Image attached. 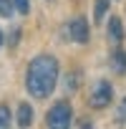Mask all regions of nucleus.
<instances>
[{"label": "nucleus", "instance_id": "obj_7", "mask_svg": "<svg viewBox=\"0 0 126 129\" xmlns=\"http://www.w3.org/2000/svg\"><path fill=\"white\" fill-rule=\"evenodd\" d=\"M18 124L20 126H30L33 124V109L28 104H20L18 106Z\"/></svg>", "mask_w": 126, "mask_h": 129}, {"label": "nucleus", "instance_id": "obj_1", "mask_svg": "<svg viewBox=\"0 0 126 129\" xmlns=\"http://www.w3.org/2000/svg\"><path fill=\"white\" fill-rule=\"evenodd\" d=\"M58 84V61L53 56H35L25 71V89L33 99H45Z\"/></svg>", "mask_w": 126, "mask_h": 129}, {"label": "nucleus", "instance_id": "obj_6", "mask_svg": "<svg viewBox=\"0 0 126 129\" xmlns=\"http://www.w3.org/2000/svg\"><path fill=\"white\" fill-rule=\"evenodd\" d=\"M111 69L116 74H126V51H116L111 56Z\"/></svg>", "mask_w": 126, "mask_h": 129}, {"label": "nucleus", "instance_id": "obj_4", "mask_svg": "<svg viewBox=\"0 0 126 129\" xmlns=\"http://www.w3.org/2000/svg\"><path fill=\"white\" fill-rule=\"evenodd\" d=\"M68 36L76 43H88V23H86V18H73L68 23Z\"/></svg>", "mask_w": 126, "mask_h": 129}, {"label": "nucleus", "instance_id": "obj_2", "mask_svg": "<svg viewBox=\"0 0 126 129\" xmlns=\"http://www.w3.org/2000/svg\"><path fill=\"white\" fill-rule=\"evenodd\" d=\"M71 119H73V111H71V104L68 101H58L48 109L45 114V124L50 129H66L71 126Z\"/></svg>", "mask_w": 126, "mask_h": 129}, {"label": "nucleus", "instance_id": "obj_8", "mask_svg": "<svg viewBox=\"0 0 126 129\" xmlns=\"http://www.w3.org/2000/svg\"><path fill=\"white\" fill-rule=\"evenodd\" d=\"M106 13H108V0H96V8H93V23H101Z\"/></svg>", "mask_w": 126, "mask_h": 129}, {"label": "nucleus", "instance_id": "obj_3", "mask_svg": "<svg viewBox=\"0 0 126 129\" xmlns=\"http://www.w3.org/2000/svg\"><path fill=\"white\" fill-rule=\"evenodd\" d=\"M111 99H113V89H111V84H108V81H96L93 89H91L88 104H91L93 109H106V106L111 104Z\"/></svg>", "mask_w": 126, "mask_h": 129}, {"label": "nucleus", "instance_id": "obj_11", "mask_svg": "<svg viewBox=\"0 0 126 129\" xmlns=\"http://www.w3.org/2000/svg\"><path fill=\"white\" fill-rule=\"evenodd\" d=\"M13 8H15L20 15H28V10H30V3H28V0H13Z\"/></svg>", "mask_w": 126, "mask_h": 129}, {"label": "nucleus", "instance_id": "obj_9", "mask_svg": "<svg viewBox=\"0 0 126 129\" xmlns=\"http://www.w3.org/2000/svg\"><path fill=\"white\" fill-rule=\"evenodd\" d=\"M10 119H13V116H10V109H8V106L3 104V106H0V129L10 126Z\"/></svg>", "mask_w": 126, "mask_h": 129}, {"label": "nucleus", "instance_id": "obj_12", "mask_svg": "<svg viewBox=\"0 0 126 129\" xmlns=\"http://www.w3.org/2000/svg\"><path fill=\"white\" fill-rule=\"evenodd\" d=\"M116 121L118 124H126V99H121V106L116 109Z\"/></svg>", "mask_w": 126, "mask_h": 129}, {"label": "nucleus", "instance_id": "obj_5", "mask_svg": "<svg viewBox=\"0 0 126 129\" xmlns=\"http://www.w3.org/2000/svg\"><path fill=\"white\" fill-rule=\"evenodd\" d=\"M108 38L113 41V43H121L123 41V23H121V18H111L108 20Z\"/></svg>", "mask_w": 126, "mask_h": 129}, {"label": "nucleus", "instance_id": "obj_10", "mask_svg": "<svg viewBox=\"0 0 126 129\" xmlns=\"http://www.w3.org/2000/svg\"><path fill=\"white\" fill-rule=\"evenodd\" d=\"M13 15V0H0V18Z\"/></svg>", "mask_w": 126, "mask_h": 129}, {"label": "nucleus", "instance_id": "obj_13", "mask_svg": "<svg viewBox=\"0 0 126 129\" xmlns=\"http://www.w3.org/2000/svg\"><path fill=\"white\" fill-rule=\"evenodd\" d=\"M0 46H3V30H0Z\"/></svg>", "mask_w": 126, "mask_h": 129}]
</instances>
